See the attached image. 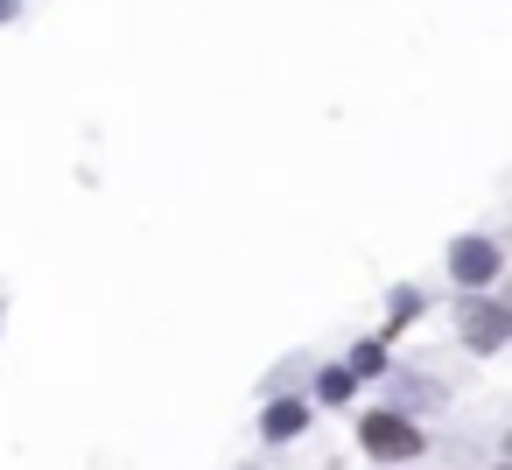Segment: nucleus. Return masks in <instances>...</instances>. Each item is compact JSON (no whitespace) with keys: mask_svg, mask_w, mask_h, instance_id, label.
I'll return each instance as SVG.
<instances>
[{"mask_svg":"<svg viewBox=\"0 0 512 470\" xmlns=\"http://www.w3.org/2000/svg\"><path fill=\"white\" fill-rule=\"evenodd\" d=\"M365 449H372L379 463H400V456L421 449V428L400 421V414H365Z\"/></svg>","mask_w":512,"mask_h":470,"instance_id":"f257e3e1","label":"nucleus"},{"mask_svg":"<svg viewBox=\"0 0 512 470\" xmlns=\"http://www.w3.org/2000/svg\"><path fill=\"white\" fill-rule=\"evenodd\" d=\"M449 267H456V281H491V274H498V253H491L484 239H470V246H463Z\"/></svg>","mask_w":512,"mask_h":470,"instance_id":"f03ea898","label":"nucleus"},{"mask_svg":"<svg viewBox=\"0 0 512 470\" xmlns=\"http://www.w3.org/2000/svg\"><path fill=\"white\" fill-rule=\"evenodd\" d=\"M505 330H512V309H477L470 316V344H498Z\"/></svg>","mask_w":512,"mask_h":470,"instance_id":"7ed1b4c3","label":"nucleus"},{"mask_svg":"<svg viewBox=\"0 0 512 470\" xmlns=\"http://www.w3.org/2000/svg\"><path fill=\"white\" fill-rule=\"evenodd\" d=\"M267 428H274V435H295V428H302V407H295V400H288V407H274V414H267Z\"/></svg>","mask_w":512,"mask_h":470,"instance_id":"20e7f679","label":"nucleus"}]
</instances>
